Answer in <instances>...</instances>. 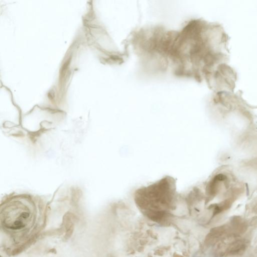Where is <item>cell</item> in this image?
Masks as SVG:
<instances>
[{"instance_id":"1","label":"cell","mask_w":257,"mask_h":257,"mask_svg":"<svg viewBox=\"0 0 257 257\" xmlns=\"http://www.w3.org/2000/svg\"><path fill=\"white\" fill-rule=\"evenodd\" d=\"M134 198L138 207L150 217L160 219L175 209L179 203L176 180L166 176L157 181L136 190Z\"/></svg>"},{"instance_id":"2","label":"cell","mask_w":257,"mask_h":257,"mask_svg":"<svg viewBox=\"0 0 257 257\" xmlns=\"http://www.w3.org/2000/svg\"><path fill=\"white\" fill-rule=\"evenodd\" d=\"M35 206L31 199L19 195L8 199L1 207V221L8 229H23L34 216Z\"/></svg>"},{"instance_id":"3","label":"cell","mask_w":257,"mask_h":257,"mask_svg":"<svg viewBox=\"0 0 257 257\" xmlns=\"http://www.w3.org/2000/svg\"><path fill=\"white\" fill-rule=\"evenodd\" d=\"M248 247V243L245 239H237L233 241L227 246L223 253L224 256L241 255Z\"/></svg>"}]
</instances>
